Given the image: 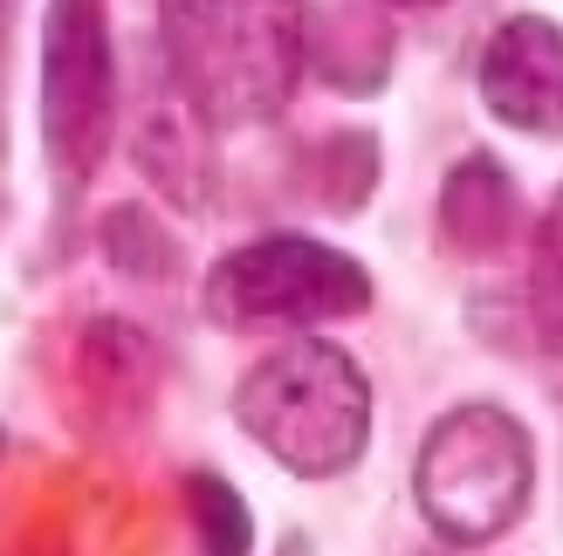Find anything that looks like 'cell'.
Listing matches in <instances>:
<instances>
[{
    "label": "cell",
    "instance_id": "obj_6",
    "mask_svg": "<svg viewBox=\"0 0 563 556\" xmlns=\"http://www.w3.org/2000/svg\"><path fill=\"white\" fill-rule=\"evenodd\" d=\"M556 63H563L556 21H543V14L501 21L488 35V55H482V103L501 124L550 137L556 131Z\"/></svg>",
    "mask_w": 563,
    "mask_h": 556
},
{
    "label": "cell",
    "instance_id": "obj_9",
    "mask_svg": "<svg viewBox=\"0 0 563 556\" xmlns=\"http://www.w3.org/2000/svg\"><path fill=\"white\" fill-rule=\"evenodd\" d=\"M391 8H433V0H391Z\"/></svg>",
    "mask_w": 563,
    "mask_h": 556
},
{
    "label": "cell",
    "instance_id": "obj_4",
    "mask_svg": "<svg viewBox=\"0 0 563 556\" xmlns=\"http://www.w3.org/2000/svg\"><path fill=\"white\" fill-rule=\"evenodd\" d=\"M364 302H372L364 262L302 234L247 241L207 275V316L220 330H309V323L357 316Z\"/></svg>",
    "mask_w": 563,
    "mask_h": 556
},
{
    "label": "cell",
    "instance_id": "obj_5",
    "mask_svg": "<svg viewBox=\"0 0 563 556\" xmlns=\"http://www.w3.org/2000/svg\"><path fill=\"white\" fill-rule=\"evenodd\" d=\"M42 137L55 179H97L118 137V55L103 0H48L42 21Z\"/></svg>",
    "mask_w": 563,
    "mask_h": 556
},
{
    "label": "cell",
    "instance_id": "obj_8",
    "mask_svg": "<svg viewBox=\"0 0 563 556\" xmlns=\"http://www.w3.org/2000/svg\"><path fill=\"white\" fill-rule=\"evenodd\" d=\"M186 509L192 522H200V543L207 556H247V543H255V522H247V502L220 481V475H192L186 481Z\"/></svg>",
    "mask_w": 563,
    "mask_h": 556
},
{
    "label": "cell",
    "instance_id": "obj_3",
    "mask_svg": "<svg viewBox=\"0 0 563 556\" xmlns=\"http://www.w3.org/2000/svg\"><path fill=\"white\" fill-rule=\"evenodd\" d=\"M529 488H537V447H529V426L501 405H461L433 420L412 460L419 515L446 543H495L501 530H516Z\"/></svg>",
    "mask_w": 563,
    "mask_h": 556
},
{
    "label": "cell",
    "instance_id": "obj_1",
    "mask_svg": "<svg viewBox=\"0 0 563 556\" xmlns=\"http://www.w3.org/2000/svg\"><path fill=\"white\" fill-rule=\"evenodd\" d=\"M158 35L179 97L207 124H262L302 76L309 14L302 0H158Z\"/></svg>",
    "mask_w": 563,
    "mask_h": 556
},
{
    "label": "cell",
    "instance_id": "obj_7",
    "mask_svg": "<svg viewBox=\"0 0 563 556\" xmlns=\"http://www.w3.org/2000/svg\"><path fill=\"white\" fill-rule=\"evenodd\" d=\"M516 234V186L495 158H461L440 186V241L454 255L482 262V255H501Z\"/></svg>",
    "mask_w": 563,
    "mask_h": 556
},
{
    "label": "cell",
    "instance_id": "obj_2",
    "mask_svg": "<svg viewBox=\"0 0 563 556\" xmlns=\"http://www.w3.org/2000/svg\"><path fill=\"white\" fill-rule=\"evenodd\" d=\"M234 420L289 475H344L372 440V385L330 337H289L234 385Z\"/></svg>",
    "mask_w": 563,
    "mask_h": 556
}]
</instances>
